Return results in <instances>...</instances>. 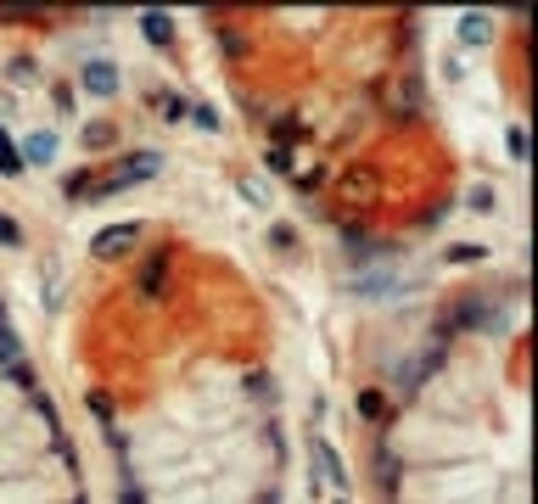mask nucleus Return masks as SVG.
I'll use <instances>...</instances> for the list:
<instances>
[{
	"instance_id": "1",
	"label": "nucleus",
	"mask_w": 538,
	"mask_h": 504,
	"mask_svg": "<svg viewBox=\"0 0 538 504\" xmlns=\"http://www.w3.org/2000/svg\"><path fill=\"white\" fill-rule=\"evenodd\" d=\"M135 241H141V224L124 219V224H107V230H96L90 252H96V258H124V252L135 247Z\"/></svg>"
},
{
	"instance_id": "2",
	"label": "nucleus",
	"mask_w": 538,
	"mask_h": 504,
	"mask_svg": "<svg viewBox=\"0 0 538 504\" xmlns=\"http://www.w3.org/2000/svg\"><path fill=\"white\" fill-rule=\"evenodd\" d=\"M309 460L320 465V476H326L331 488H348V482H354V471L342 465V454H337V448H331V437H320V432L309 437Z\"/></svg>"
},
{
	"instance_id": "3",
	"label": "nucleus",
	"mask_w": 538,
	"mask_h": 504,
	"mask_svg": "<svg viewBox=\"0 0 538 504\" xmlns=\"http://www.w3.org/2000/svg\"><path fill=\"white\" fill-rule=\"evenodd\" d=\"M460 325H482V331H499V308H488L482 297H466V303L454 308V314H443V336H454Z\"/></svg>"
},
{
	"instance_id": "4",
	"label": "nucleus",
	"mask_w": 538,
	"mask_h": 504,
	"mask_svg": "<svg viewBox=\"0 0 538 504\" xmlns=\"http://www.w3.org/2000/svg\"><path fill=\"white\" fill-rule=\"evenodd\" d=\"M79 84H85V96L113 101L118 96V68L113 62H85V68H79Z\"/></svg>"
},
{
	"instance_id": "5",
	"label": "nucleus",
	"mask_w": 538,
	"mask_h": 504,
	"mask_svg": "<svg viewBox=\"0 0 538 504\" xmlns=\"http://www.w3.org/2000/svg\"><path fill=\"white\" fill-rule=\"evenodd\" d=\"M135 292H141V297H163V292H169V258H163V252L135 269Z\"/></svg>"
},
{
	"instance_id": "6",
	"label": "nucleus",
	"mask_w": 538,
	"mask_h": 504,
	"mask_svg": "<svg viewBox=\"0 0 538 504\" xmlns=\"http://www.w3.org/2000/svg\"><path fill=\"white\" fill-rule=\"evenodd\" d=\"M17 157H23V168H29V163H51V157H57V135H45V129H40V135H29V140H23V146H17Z\"/></svg>"
},
{
	"instance_id": "7",
	"label": "nucleus",
	"mask_w": 538,
	"mask_h": 504,
	"mask_svg": "<svg viewBox=\"0 0 538 504\" xmlns=\"http://www.w3.org/2000/svg\"><path fill=\"white\" fill-rule=\"evenodd\" d=\"M460 40H466V45H488V40H494V17H488V12H466V17H460Z\"/></svg>"
},
{
	"instance_id": "8",
	"label": "nucleus",
	"mask_w": 538,
	"mask_h": 504,
	"mask_svg": "<svg viewBox=\"0 0 538 504\" xmlns=\"http://www.w3.org/2000/svg\"><path fill=\"white\" fill-rule=\"evenodd\" d=\"M354 409H359V420H376V426H382L387 420V392L382 387H359Z\"/></svg>"
},
{
	"instance_id": "9",
	"label": "nucleus",
	"mask_w": 538,
	"mask_h": 504,
	"mask_svg": "<svg viewBox=\"0 0 538 504\" xmlns=\"http://www.w3.org/2000/svg\"><path fill=\"white\" fill-rule=\"evenodd\" d=\"M342 196H348V202L376 196V174H370V168H348V174H342Z\"/></svg>"
},
{
	"instance_id": "10",
	"label": "nucleus",
	"mask_w": 538,
	"mask_h": 504,
	"mask_svg": "<svg viewBox=\"0 0 538 504\" xmlns=\"http://www.w3.org/2000/svg\"><path fill=\"white\" fill-rule=\"evenodd\" d=\"M141 34L152 45H174V17L169 12H141Z\"/></svg>"
},
{
	"instance_id": "11",
	"label": "nucleus",
	"mask_w": 538,
	"mask_h": 504,
	"mask_svg": "<svg viewBox=\"0 0 538 504\" xmlns=\"http://www.w3.org/2000/svg\"><path fill=\"white\" fill-rule=\"evenodd\" d=\"M118 140V129L107 124V118H96V124H85V152H107Z\"/></svg>"
},
{
	"instance_id": "12",
	"label": "nucleus",
	"mask_w": 538,
	"mask_h": 504,
	"mask_svg": "<svg viewBox=\"0 0 538 504\" xmlns=\"http://www.w3.org/2000/svg\"><path fill=\"white\" fill-rule=\"evenodd\" d=\"M443 258H449V264H488V247H482V241H460V247H449Z\"/></svg>"
},
{
	"instance_id": "13",
	"label": "nucleus",
	"mask_w": 538,
	"mask_h": 504,
	"mask_svg": "<svg viewBox=\"0 0 538 504\" xmlns=\"http://www.w3.org/2000/svg\"><path fill=\"white\" fill-rule=\"evenodd\" d=\"M0 174H6V180H17V174H23V157H17V146L6 140V129H0Z\"/></svg>"
},
{
	"instance_id": "14",
	"label": "nucleus",
	"mask_w": 538,
	"mask_h": 504,
	"mask_svg": "<svg viewBox=\"0 0 538 504\" xmlns=\"http://www.w3.org/2000/svg\"><path fill=\"white\" fill-rule=\"evenodd\" d=\"M264 168H275V174H292V146H269Z\"/></svg>"
},
{
	"instance_id": "15",
	"label": "nucleus",
	"mask_w": 538,
	"mask_h": 504,
	"mask_svg": "<svg viewBox=\"0 0 538 504\" xmlns=\"http://www.w3.org/2000/svg\"><path fill=\"white\" fill-rule=\"evenodd\" d=\"M0 247H23V224L12 213H0Z\"/></svg>"
},
{
	"instance_id": "16",
	"label": "nucleus",
	"mask_w": 538,
	"mask_h": 504,
	"mask_svg": "<svg viewBox=\"0 0 538 504\" xmlns=\"http://www.w3.org/2000/svg\"><path fill=\"white\" fill-rule=\"evenodd\" d=\"M12 359H23V353H17V336L6 325V314H0V364H12Z\"/></svg>"
},
{
	"instance_id": "17",
	"label": "nucleus",
	"mask_w": 538,
	"mask_h": 504,
	"mask_svg": "<svg viewBox=\"0 0 538 504\" xmlns=\"http://www.w3.org/2000/svg\"><path fill=\"white\" fill-rule=\"evenodd\" d=\"M85 404L96 409V420L107 426V432H113V404H107V392H85Z\"/></svg>"
},
{
	"instance_id": "18",
	"label": "nucleus",
	"mask_w": 538,
	"mask_h": 504,
	"mask_svg": "<svg viewBox=\"0 0 538 504\" xmlns=\"http://www.w3.org/2000/svg\"><path fill=\"white\" fill-rule=\"evenodd\" d=\"M163 118H169V124L191 118V101H185V96H163Z\"/></svg>"
},
{
	"instance_id": "19",
	"label": "nucleus",
	"mask_w": 538,
	"mask_h": 504,
	"mask_svg": "<svg viewBox=\"0 0 538 504\" xmlns=\"http://www.w3.org/2000/svg\"><path fill=\"white\" fill-rule=\"evenodd\" d=\"M6 376L17 381V387H34V364H23V359H12L6 364Z\"/></svg>"
},
{
	"instance_id": "20",
	"label": "nucleus",
	"mask_w": 538,
	"mask_h": 504,
	"mask_svg": "<svg viewBox=\"0 0 538 504\" xmlns=\"http://www.w3.org/2000/svg\"><path fill=\"white\" fill-rule=\"evenodd\" d=\"M471 213H494V191H488V185H477V191H471V202H466Z\"/></svg>"
},
{
	"instance_id": "21",
	"label": "nucleus",
	"mask_w": 538,
	"mask_h": 504,
	"mask_svg": "<svg viewBox=\"0 0 538 504\" xmlns=\"http://www.w3.org/2000/svg\"><path fill=\"white\" fill-rule=\"evenodd\" d=\"M320 185H326V168H309V174H298V191L303 196H314Z\"/></svg>"
},
{
	"instance_id": "22",
	"label": "nucleus",
	"mask_w": 538,
	"mask_h": 504,
	"mask_svg": "<svg viewBox=\"0 0 538 504\" xmlns=\"http://www.w3.org/2000/svg\"><path fill=\"white\" fill-rule=\"evenodd\" d=\"M269 241H275V247H298V230H292V224H269Z\"/></svg>"
},
{
	"instance_id": "23",
	"label": "nucleus",
	"mask_w": 538,
	"mask_h": 504,
	"mask_svg": "<svg viewBox=\"0 0 538 504\" xmlns=\"http://www.w3.org/2000/svg\"><path fill=\"white\" fill-rule=\"evenodd\" d=\"M51 101H57L62 118H73V90H68V84H51Z\"/></svg>"
},
{
	"instance_id": "24",
	"label": "nucleus",
	"mask_w": 538,
	"mask_h": 504,
	"mask_svg": "<svg viewBox=\"0 0 538 504\" xmlns=\"http://www.w3.org/2000/svg\"><path fill=\"white\" fill-rule=\"evenodd\" d=\"M6 73H12L17 84H34V62H29V56H17V62H12V68H6Z\"/></svg>"
},
{
	"instance_id": "25",
	"label": "nucleus",
	"mask_w": 538,
	"mask_h": 504,
	"mask_svg": "<svg viewBox=\"0 0 538 504\" xmlns=\"http://www.w3.org/2000/svg\"><path fill=\"white\" fill-rule=\"evenodd\" d=\"M510 157H516V163H522V157H527V135H522V129H516V124H510Z\"/></svg>"
},
{
	"instance_id": "26",
	"label": "nucleus",
	"mask_w": 538,
	"mask_h": 504,
	"mask_svg": "<svg viewBox=\"0 0 538 504\" xmlns=\"http://www.w3.org/2000/svg\"><path fill=\"white\" fill-rule=\"evenodd\" d=\"M191 118H197L202 129H219V112H213V107H191Z\"/></svg>"
},
{
	"instance_id": "27",
	"label": "nucleus",
	"mask_w": 538,
	"mask_h": 504,
	"mask_svg": "<svg viewBox=\"0 0 538 504\" xmlns=\"http://www.w3.org/2000/svg\"><path fill=\"white\" fill-rule=\"evenodd\" d=\"M118 504H146V493L135 488V482H124V493H118Z\"/></svg>"
},
{
	"instance_id": "28",
	"label": "nucleus",
	"mask_w": 538,
	"mask_h": 504,
	"mask_svg": "<svg viewBox=\"0 0 538 504\" xmlns=\"http://www.w3.org/2000/svg\"><path fill=\"white\" fill-rule=\"evenodd\" d=\"M337 504H348V499H337Z\"/></svg>"
}]
</instances>
